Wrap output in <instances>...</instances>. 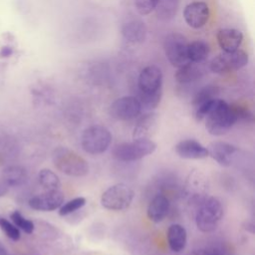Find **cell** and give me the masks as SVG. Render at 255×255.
<instances>
[{
  "label": "cell",
  "mask_w": 255,
  "mask_h": 255,
  "mask_svg": "<svg viewBox=\"0 0 255 255\" xmlns=\"http://www.w3.org/2000/svg\"><path fill=\"white\" fill-rule=\"evenodd\" d=\"M161 99V90L154 92V93H141L139 94V98H137L141 110L144 109L145 111L151 112L154 108L157 107Z\"/></svg>",
  "instance_id": "obj_27"
},
{
  "label": "cell",
  "mask_w": 255,
  "mask_h": 255,
  "mask_svg": "<svg viewBox=\"0 0 255 255\" xmlns=\"http://www.w3.org/2000/svg\"><path fill=\"white\" fill-rule=\"evenodd\" d=\"M162 73L156 66H147L141 70L137 84L141 93H154L161 90Z\"/></svg>",
  "instance_id": "obj_13"
},
{
  "label": "cell",
  "mask_w": 255,
  "mask_h": 255,
  "mask_svg": "<svg viewBox=\"0 0 255 255\" xmlns=\"http://www.w3.org/2000/svg\"><path fill=\"white\" fill-rule=\"evenodd\" d=\"M156 149V143L151 139H133L130 142L117 144L113 150L114 156L121 161H133L151 154Z\"/></svg>",
  "instance_id": "obj_5"
},
{
  "label": "cell",
  "mask_w": 255,
  "mask_h": 255,
  "mask_svg": "<svg viewBox=\"0 0 255 255\" xmlns=\"http://www.w3.org/2000/svg\"><path fill=\"white\" fill-rule=\"evenodd\" d=\"M207 149L208 155L222 166H229L237 151V147L235 145L222 140L211 142Z\"/></svg>",
  "instance_id": "obj_14"
},
{
  "label": "cell",
  "mask_w": 255,
  "mask_h": 255,
  "mask_svg": "<svg viewBox=\"0 0 255 255\" xmlns=\"http://www.w3.org/2000/svg\"><path fill=\"white\" fill-rule=\"evenodd\" d=\"M174 149L180 157L186 159H201L208 156V149L194 139L181 140Z\"/></svg>",
  "instance_id": "obj_15"
},
{
  "label": "cell",
  "mask_w": 255,
  "mask_h": 255,
  "mask_svg": "<svg viewBox=\"0 0 255 255\" xmlns=\"http://www.w3.org/2000/svg\"><path fill=\"white\" fill-rule=\"evenodd\" d=\"M183 18L186 24L194 29L203 27L209 19V8L205 2L195 1L185 6Z\"/></svg>",
  "instance_id": "obj_12"
},
{
  "label": "cell",
  "mask_w": 255,
  "mask_h": 255,
  "mask_svg": "<svg viewBox=\"0 0 255 255\" xmlns=\"http://www.w3.org/2000/svg\"><path fill=\"white\" fill-rule=\"evenodd\" d=\"M190 255H204V250H200V251H195Z\"/></svg>",
  "instance_id": "obj_35"
},
{
  "label": "cell",
  "mask_w": 255,
  "mask_h": 255,
  "mask_svg": "<svg viewBox=\"0 0 255 255\" xmlns=\"http://www.w3.org/2000/svg\"><path fill=\"white\" fill-rule=\"evenodd\" d=\"M208 193V180L203 173L193 170L189 173L184 188L183 194L188 202L199 205Z\"/></svg>",
  "instance_id": "obj_9"
},
{
  "label": "cell",
  "mask_w": 255,
  "mask_h": 255,
  "mask_svg": "<svg viewBox=\"0 0 255 255\" xmlns=\"http://www.w3.org/2000/svg\"><path fill=\"white\" fill-rule=\"evenodd\" d=\"M223 215L221 201L214 196H207L199 205L195 216L197 228L204 233L214 231Z\"/></svg>",
  "instance_id": "obj_3"
},
{
  "label": "cell",
  "mask_w": 255,
  "mask_h": 255,
  "mask_svg": "<svg viewBox=\"0 0 255 255\" xmlns=\"http://www.w3.org/2000/svg\"><path fill=\"white\" fill-rule=\"evenodd\" d=\"M248 117V111L239 107H233L223 100L215 99L204 118L205 128L212 135H222L239 119H247Z\"/></svg>",
  "instance_id": "obj_1"
},
{
  "label": "cell",
  "mask_w": 255,
  "mask_h": 255,
  "mask_svg": "<svg viewBox=\"0 0 255 255\" xmlns=\"http://www.w3.org/2000/svg\"><path fill=\"white\" fill-rule=\"evenodd\" d=\"M10 217L12 219V221L14 222V224L21 230H23L25 233L27 234H31L34 231L35 225L33 223V221H31L30 219H27L26 217H24L22 215V213L18 210L13 211L10 214Z\"/></svg>",
  "instance_id": "obj_28"
},
{
  "label": "cell",
  "mask_w": 255,
  "mask_h": 255,
  "mask_svg": "<svg viewBox=\"0 0 255 255\" xmlns=\"http://www.w3.org/2000/svg\"><path fill=\"white\" fill-rule=\"evenodd\" d=\"M0 255H7V251L1 243H0Z\"/></svg>",
  "instance_id": "obj_34"
},
{
  "label": "cell",
  "mask_w": 255,
  "mask_h": 255,
  "mask_svg": "<svg viewBox=\"0 0 255 255\" xmlns=\"http://www.w3.org/2000/svg\"><path fill=\"white\" fill-rule=\"evenodd\" d=\"M53 162L58 170L69 176H85L89 173V164L76 151L60 146L53 151Z\"/></svg>",
  "instance_id": "obj_2"
},
{
  "label": "cell",
  "mask_w": 255,
  "mask_h": 255,
  "mask_svg": "<svg viewBox=\"0 0 255 255\" xmlns=\"http://www.w3.org/2000/svg\"><path fill=\"white\" fill-rule=\"evenodd\" d=\"M166 238L169 248L173 252H181L187 242V233L185 228L177 223L171 224L166 231Z\"/></svg>",
  "instance_id": "obj_21"
},
{
  "label": "cell",
  "mask_w": 255,
  "mask_h": 255,
  "mask_svg": "<svg viewBox=\"0 0 255 255\" xmlns=\"http://www.w3.org/2000/svg\"><path fill=\"white\" fill-rule=\"evenodd\" d=\"M248 61V54L242 50L223 52L210 61L209 69L216 74H225L245 67Z\"/></svg>",
  "instance_id": "obj_7"
},
{
  "label": "cell",
  "mask_w": 255,
  "mask_h": 255,
  "mask_svg": "<svg viewBox=\"0 0 255 255\" xmlns=\"http://www.w3.org/2000/svg\"><path fill=\"white\" fill-rule=\"evenodd\" d=\"M8 189H9L8 185H7V184L2 180V178H1V179H0V197L6 195L7 192H8Z\"/></svg>",
  "instance_id": "obj_33"
},
{
  "label": "cell",
  "mask_w": 255,
  "mask_h": 255,
  "mask_svg": "<svg viewBox=\"0 0 255 255\" xmlns=\"http://www.w3.org/2000/svg\"><path fill=\"white\" fill-rule=\"evenodd\" d=\"M38 179L41 186L47 191L60 189V185H61L60 179L58 175L51 169H48V168L41 169L38 174Z\"/></svg>",
  "instance_id": "obj_25"
},
{
  "label": "cell",
  "mask_w": 255,
  "mask_h": 255,
  "mask_svg": "<svg viewBox=\"0 0 255 255\" xmlns=\"http://www.w3.org/2000/svg\"><path fill=\"white\" fill-rule=\"evenodd\" d=\"M163 50L169 63L179 68L189 62L187 57V43L183 35L171 33L167 35L163 42Z\"/></svg>",
  "instance_id": "obj_8"
},
{
  "label": "cell",
  "mask_w": 255,
  "mask_h": 255,
  "mask_svg": "<svg viewBox=\"0 0 255 255\" xmlns=\"http://www.w3.org/2000/svg\"><path fill=\"white\" fill-rule=\"evenodd\" d=\"M157 117L156 114L149 112L142 115L136 122L133 131L132 138L133 139H147L150 137L152 132L156 128Z\"/></svg>",
  "instance_id": "obj_16"
},
{
  "label": "cell",
  "mask_w": 255,
  "mask_h": 255,
  "mask_svg": "<svg viewBox=\"0 0 255 255\" xmlns=\"http://www.w3.org/2000/svg\"><path fill=\"white\" fill-rule=\"evenodd\" d=\"M112 137L111 131L106 127L95 125L84 130L81 144L86 152L90 154H100L109 148Z\"/></svg>",
  "instance_id": "obj_4"
},
{
  "label": "cell",
  "mask_w": 255,
  "mask_h": 255,
  "mask_svg": "<svg viewBox=\"0 0 255 255\" xmlns=\"http://www.w3.org/2000/svg\"><path fill=\"white\" fill-rule=\"evenodd\" d=\"M141 113V106L135 97L126 96L117 99L110 107L111 116L119 121L135 119Z\"/></svg>",
  "instance_id": "obj_10"
},
{
  "label": "cell",
  "mask_w": 255,
  "mask_h": 255,
  "mask_svg": "<svg viewBox=\"0 0 255 255\" xmlns=\"http://www.w3.org/2000/svg\"><path fill=\"white\" fill-rule=\"evenodd\" d=\"M2 180L8 187H17L23 185L27 180V172L20 165H9L2 170Z\"/></svg>",
  "instance_id": "obj_22"
},
{
  "label": "cell",
  "mask_w": 255,
  "mask_h": 255,
  "mask_svg": "<svg viewBox=\"0 0 255 255\" xmlns=\"http://www.w3.org/2000/svg\"><path fill=\"white\" fill-rule=\"evenodd\" d=\"M7 255H8V254H7Z\"/></svg>",
  "instance_id": "obj_36"
},
{
  "label": "cell",
  "mask_w": 255,
  "mask_h": 255,
  "mask_svg": "<svg viewBox=\"0 0 255 255\" xmlns=\"http://www.w3.org/2000/svg\"><path fill=\"white\" fill-rule=\"evenodd\" d=\"M146 27L140 20L128 21L122 27V35L124 39L132 44L143 42L146 37Z\"/></svg>",
  "instance_id": "obj_18"
},
{
  "label": "cell",
  "mask_w": 255,
  "mask_h": 255,
  "mask_svg": "<svg viewBox=\"0 0 255 255\" xmlns=\"http://www.w3.org/2000/svg\"><path fill=\"white\" fill-rule=\"evenodd\" d=\"M200 63L187 62L185 65L177 68L174 79L179 84H189L200 79L204 74V69Z\"/></svg>",
  "instance_id": "obj_20"
},
{
  "label": "cell",
  "mask_w": 255,
  "mask_h": 255,
  "mask_svg": "<svg viewBox=\"0 0 255 255\" xmlns=\"http://www.w3.org/2000/svg\"><path fill=\"white\" fill-rule=\"evenodd\" d=\"M168 210H169L168 199L162 194H157L149 202L147 206L146 214L150 221L158 223L165 218V216L168 213Z\"/></svg>",
  "instance_id": "obj_19"
},
{
  "label": "cell",
  "mask_w": 255,
  "mask_h": 255,
  "mask_svg": "<svg viewBox=\"0 0 255 255\" xmlns=\"http://www.w3.org/2000/svg\"><path fill=\"white\" fill-rule=\"evenodd\" d=\"M243 41L242 33L237 29L225 28L217 33V42L223 52H233L239 49Z\"/></svg>",
  "instance_id": "obj_17"
},
{
  "label": "cell",
  "mask_w": 255,
  "mask_h": 255,
  "mask_svg": "<svg viewBox=\"0 0 255 255\" xmlns=\"http://www.w3.org/2000/svg\"><path fill=\"white\" fill-rule=\"evenodd\" d=\"M179 0H158L155 7L156 16L160 20H169L176 15Z\"/></svg>",
  "instance_id": "obj_24"
},
{
  "label": "cell",
  "mask_w": 255,
  "mask_h": 255,
  "mask_svg": "<svg viewBox=\"0 0 255 255\" xmlns=\"http://www.w3.org/2000/svg\"><path fill=\"white\" fill-rule=\"evenodd\" d=\"M134 196L133 190L125 183H117L109 187L101 197L102 205L109 210H125L132 202Z\"/></svg>",
  "instance_id": "obj_6"
},
{
  "label": "cell",
  "mask_w": 255,
  "mask_h": 255,
  "mask_svg": "<svg viewBox=\"0 0 255 255\" xmlns=\"http://www.w3.org/2000/svg\"><path fill=\"white\" fill-rule=\"evenodd\" d=\"M86 204V198L79 196V197H75L71 200H69L66 203H63L60 208H59V214L61 216H66L69 215L79 209H81L84 205Z\"/></svg>",
  "instance_id": "obj_29"
},
{
  "label": "cell",
  "mask_w": 255,
  "mask_h": 255,
  "mask_svg": "<svg viewBox=\"0 0 255 255\" xmlns=\"http://www.w3.org/2000/svg\"><path fill=\"white\" fill-rule=\"evenodd\" d=\"M158 3V0H135L134 5L137 10V12L141 15H147L151 13L156 5Z\"/></svg>",
  "instance_id": "obj_31"
},
{
  "label": "cell",
  "mask_w": 255,
  "mask_h": 255,
  "mask_svg": "<svg viewBox=\"0 0 255 255\" xmlns=\"http://www.w3.org/2000/svg\"><path fill=\"white\" fill-rule=\"evenodd\" d=\"M0 229L5 233V235L9 239L13 241H17L21 237L20 229L6 218L0 217Z\"/></svg>",
  "instance_id": "obj_30"
},
{
  "label": "cell",
  "mask_w": 255,
  "mask_h": 255,
  "mask_svg": "<svg viewBox=\"0 0 255 255\" xmlns=\"http://www.w3.org/2000/svg\"><path fill=\"white\" fill-rule=\"evenodd\" d=\"M218 94H219L218 87L211 86V85L203 87L194 96L193 101H192V105H193L194 108H196V107H198V106H200V105H202L206 102H209L213 99H216Z\"/></svg>",
  "instance_id": "obj_26"
},
{
  "label": "cell",
  "mask_w": 255,
  "mask_h": 255,
  "mask_svg": "<svg viewBox=\"0 0 255 255\" xmlns=\"http://www.w3.org/2000/svg\"><path fill=\"white\" fill-rule=\"evenodd\" d=\"M64 194L60 189L58 190H49L41 194L33 196L29 199V206L38 211H53L64 203Z\"/></svg>",
  "instance_id": "obj_11"
},
{
  "label": "cell",
  "mask_w": 255,
  "mask_h": 255,
  "mask_svg": "<svg viewBox=\"0 0 255 255\" xmlns=\"http://www.w3.org/2000/svg\"><path fill=\"white\" fill-rule=\"evenodd\" d=\"M210 52L209 45L203 40H195L187 44V57L190 62L202 63Z\"/></svg>",
  "instance_id": "obj_23"
},
{
  "label": "cell",
  "mask_w": 255,
  "mask_h": 255,
  "mask_svg": "<svg viewBox=\"0 0 255 255\" xmlns=\"http://www.w3.org/2000/svg\"><path fill=\"white\" fill-rule=\"evenodd\" d=\"M13 50L11 47L9 46H4L1 48V51H0V56L1 57H9L11 54H12Z\"/></svg>",
  "instance_id": "obj_32"
}]
</instances>
